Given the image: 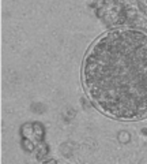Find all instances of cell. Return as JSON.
I'll return each mask as SVG.
<instances>
[{
	"label": "cell",
	"mask_w": 147,
	"mask_h": 164,
	"mask_svg": "<svg viewBox=\"0 0 147 164\" xmlns=\"http://www.w3.org/2000/svg\"><path fill=\"white\" fill-rule=\"evenodd\" d=\"M119 140H120V142H123V144H124V142H128L131 140L130 134H128L127 131H121V133L119 134Z\"/></svg>",
	"instance_id": "6da1fadb"
},
{
	"label": "cell",
	"mask_w": 147,
	"mask_h": 164,
	"mask_svg": "<svg viewBox=\"0 0 147 164\" xmlns=\"http://www.w3.org/2000/svg\"><path fill=\"white\" fill-rule=\"evenodd\" d=\"M23 145L26 146V149H29V151H33V145L30 144L29 141H26V140H23Z\"/></svg>",
	"instance_id": "7a4b0ae2"
}]
</instances>
